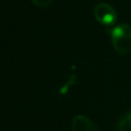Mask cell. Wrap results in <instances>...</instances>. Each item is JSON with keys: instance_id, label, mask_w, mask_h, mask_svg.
<instances>
[{"instance_id": "obj_5", "label": "cell", "mask_w": 131, "mask_h": 131, "mask_svg": "<svg viewBox=\"0 0 131 131\" xmlns=\"http://www.w3.org/2000/svg\"><path fill=\"white\" fill-rule=\"evenodd\" d=\"M32 1L38 7H47L53 2V0H32Z\"/></svg>"}, {"instance_id": "obj_3", "label": "cell", "mask_w": 131, "mask_h": 131, "mask_svg": "<svg viewBox=\"0 0 131 131\" xmlns=\"http://www.w3.org/2000/svg\"><path fill=\"white\" fill-rule=\"evenodd\" d=\"M72 131H98L94 122L84 115H77L72 120Z\"/></svg>"}, {"instance_id": "obj_1", "label": "cell", "mask_w": 131, "mask_h": 131, "mask_svg": "<svg viewBox=\"0 0 131 131\" xmlns=\"http://www.w3.org/2000/svg\"><path fill=\"white\" fill-rule=\"evenodd\" d=\"M112 44L119 54L131 52V26L120 24L110 30Z\"/></svg>"}, {"instance_id": "obj_2", "label": "cell", "mask_w": 131, "mask_h": 131, "mask_svg": "<svg viewBox=\"0 0 131 131\" xmlns=\"http://www.w3.org/2000/svg\"><path fill=\"white\" fill-rule=\"evenodd\" d=\"M95 19L103 26H112L117 20V12L115 8L105 2L96 4L93 10Z\"/></svg>"}, {"instance_id": "obj_4", "label": "cell", "mask_w": 131, "mask_h": 131, "mask_svg": "<svg viewBox=\"0 0 131 131\" xmlns=\"http://www.w3.org/2000/svg\"><path fill=\"white\" fill-rule=\"evenodd\" d=\"M117 131H131V112L122 115L117 122Z\"/></svg>"}]
</instances>
